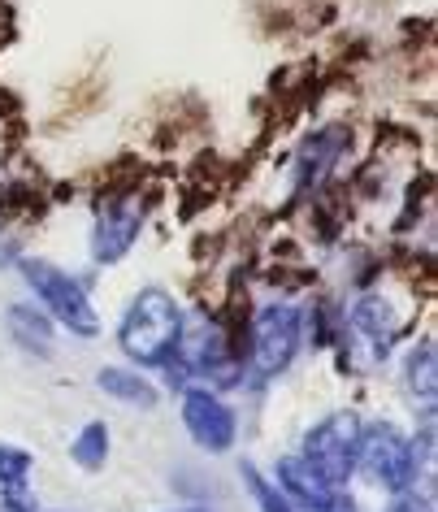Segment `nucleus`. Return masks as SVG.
<instances>
[{
  "mask_svg": "<svg viewBox=\"0 0 438 512\" xmlns=\"http://www.w3.org/2000/svg\"><path fill=\"white\" fill-rule=\"evenodd\" d=\"M40 512H44V508H40Z\"/></svg>",
  "mask_w": 438,
  "mask_h": 512,
  "instance_id": "nucleus-16",
  "label": "nucleus"
},
{
  "mask_svg": "<svg viewBox=\"0 0 438 512\" xmlns=\"http://www.w3.org/2000/svg\"><path fill=\"white\" fill-rule=\"evenodd\" d=\"M70 460H74L79 469H87V473H100V469H105V460H109V426H105V421H87V426L74 434Z\"/></svg>",
  "mask_w": 438,
  "mask_h": 512,
  "instance_id": "nucleus-12",
  "label": "nucleus"
},
{
  "mask_svg": "<svg viewBox=\"0 0 438 512\" xmlns=\"http://www.w3.org/2000/svg\"><path fill=\"white\" fill-rule=\"evenodd\" d=\"M5 326L9 335H14V343L22 352L40 356V361H48L53 356V317L31 309V304H9L5 309Z\"/></svg>",
  "mask_w": 438,
  "mask_h": 512,
  "instance_id": "nucleus-8",
  "label": "nucleus"
},
{
  "mask_svg": "<svg viewBox=\"0 0 438 512\" xmlns=\"http://www.w3.org/2000/svg\"><path fill=\"white\" fill-rule=\"evenodd\" d=\"M438 369H434V343L430 339H421L417 348L408 352V361H404V387L412 400H421L425 408H434V387H438Z\"/></svg>",
  "mask_w": 438,
  "mask_h": 512,
  "instance_id": "nucleus-11",
  "label": "nucleus"
},
{
  "mask_svg": "<svg viewBox=\"0 0 438 512\" xmlns=\"http://www.w3.org/2000/svg\"><path fill=\"white\" fill-rule=\"evenodd\" d=\"M31 469H35V456L27 447H14V443H0V495H27L31 491Z\"/></svg>",
  "mask_w": 438,
  "mask_h": 512,
  "instance_id": "nucleus-13",
  "label": "nucleus"
},
{
  "mask_svg": "<svg viewBox=\"0 0 438 512\" xmlns=\"http://www.w3.org/2000/svg\"><path fill=\"white\" fill-rule=\"evenodd\" d=\"M360 426H365V421H360L352 408H339V413L321 417L300 443V456L334 486V491H343V486L352 482V473H356Z\"/></svg>",
  "mask_w": 438,
  "mask_h": 512,
  "instance_id": "nucleus-4",
  "label": "nucleus"
},
{
  "mask_svg": "<svg viewBox=\"0 0 438 512\" xmlns=\"http://www.w3.org/2000/svg\"><path fill=\"white\" fill-rule=\"evenodd\" d=\"M386 512H434L430 495H417V491H404V495H391Z\"/></svg>",
  "mask_w": 438,
  "mask_h": 512,
  "instance_id": "nucleus-15",
  "label": "nucleus"
},
{
  "mask_svg": "<svg viewBox=\"0 0 438 512\" xmlns=\"http://www.w3.org/2000/svg\"><path fill=\"white\" fill-rule=\"evenodd\" d=\"M417 443L408 439L395 421H365L360 426V452H356V473H365L373 486L386 495H404L417 482Z\"/></svg>",
  "mask_w": 438,
  "mask_h": 512,
  "instance_id": "nucleus-2",
  "label": "nucleus"
},
{
  "mask_svg": "<svg viewBox=\"0 0 438 512\" xmlns=\"http://www.w3.org/2000/svg\"><path fill=\"white\" fill-rule=\"evenodd\" d=\"M187 317L165 287H144L118 322V343L139 369H165L183 348Z\"/></svg>",
  "mask_w": 438,
  "mask_h": 512,
  "instance_id": "nucleus-1",
  "label": "nucleus"
},
{
  "mask_svg": "<svg viewBox=\"0 0 438 512\" xmlns=\"http://www.w3.org/2000/svg\"><path fill=\"white\" fill-rule=\"evenodd\" d=\"M300 343H304V313L287 300L265 304V309L252 317V348H248L256 382L287 374V365L295 361Z\"/></svg>",
  "mask_w": 438,
  "mask_h": 512,
  "instance_id": "nucleus-5",
  "label": "nucleus"
},
{
  "mask_svg": "<svg viewBox=\"0 0 438 512\" xmlns=\"http://www.w3.org/2000/svg\"><path fill=\"white\" fill-rule=\"evenodd\" d=\"M144 200L135 191H118V196L100 200L96 230H92V261L96 265H118L126 252L135 248L139 226H144Z\"/></svg>",
  "mask_w": 438,
  "mask_h": 512,
  "instance_id": "nucleus-6",
  "label": "nucleus"
},
{
  "mask_svg": "<svg viewBox=\"0 0 438 512\" xmlns=\"http://www.w3.org/2000/svg\"><path fill=\"white\" fill-rule=\"evenodd\" d=\"M18 270H22V278H27V287L35 291V300L48 309V317L66 326L70 335L92 339L96 330H100V317L92 309V296H87V287L74 274L57 270L53 261H40V256H22Z\"/></svg>",
  "mask_w": 438,
  "mask_h": 512,
  "instance_id": "nucleus-3",
  "label": "nucleus"
},
{
  "mask_svg": "<svg viewBox=\"0 0 438 512\" xmlns=\"http://www.w3.org/2000/svg\"><path fill=\"white\" fill-rule=\"evenodd\" d=\"M239 473H243V482H248V495L256 499V508H261V512H295V508L287 504V495H282L278 486L269 482L256 465H243Z\"/></svg>",
  "mask_w": 438,
  "mask_h": 512,
  "instance_id": "nucleus-14",
  "label": "nucleus"
},
{
  "mask_svg": "<svg viewBox=\"0 0 438 512\" xmlns=\"http://www.w3.org/2000/svg\"><path fill=\"white\" fill-rule=\"evenodd\" d=\"M96 387L113 395L122 404H135V408H157V387L148 378H139L135 369H118V365H105L96 374Z\"/></svg>",
  "mask_w": 438,
  "mask_h": 512,
  "instance_id": "nucleus-10",
  "label": "nucleus"
},
{
  "mask_svg": "<svg viewBox=\"0 0 438 512\" xmlns=\"http://www.w3.org/2000/svg\"><path fill=\"white\" fill-rule=\"evenodd\" d=\"M183 426H187L191 439H196L204 452H213V456L230 452V447H235V439H239V417H235V408H230L222 395L209 391V387L183 391Z\"/></svg>",
  "mask_w": 438,
  "mask_h": 512,
  "instance_id": "nucleus-7",
  "label": "nucleus"
},
{
  "mask_svg": "<svg viewBox=\"0 0 438 512\" xmlns=\"http://www.w3.org/2000/svg\"><path fill=\"white\" fill-rule=\"evenodd\" d=\"M352 326L365 330V335L373 339V356H386L391 343L399 339V317L382 296H360L352 304Z\"/></svg>",
  "mask_w": 438,
  "mask_h": 512,
  "instance_id": "nucleus-9",
  "label": "nucleus"
}]
</instances>
